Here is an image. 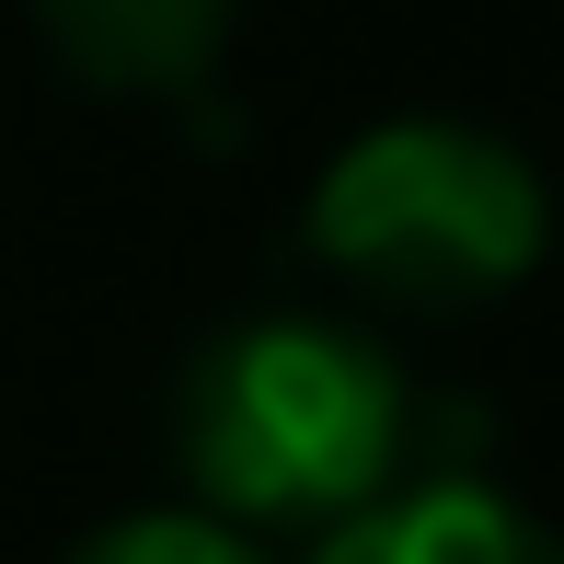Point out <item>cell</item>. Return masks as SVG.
I'll return each mask as SVG.
<instances>
[{
    "label": "cell",
    "mask_w": 564,
    "mask_h": 564,
    "mask_svg": "<svg viewBox=\"0 0 564 564\" xmlns=\"http://www.w3.org/2000/svg\"><path fill=\"white\" fill-rule=\"evenodd\" d=\"M242 0H35V35L93 93H208Z\"/></svg>",
    "instance_id": "3"
},
{
    "label": "cell",
    "mask_w": 564,
    "mask_h": 564,
    "mask_svg": "<svg viewBox=\"0 0 564 564\" xmlns=\"http://www.w3.org/2000/svg\"><path fill=\"white\" fill-rule=\"evenodd\" d=\"M542 173L519 139L460 116H380L312 173L300 242L369 300L403 312H473L542 265Z\"/></svg>",
    "instance_id": "2"
},
{
    "label": "cell",
    "mask_w": 564,
    "mask_h": 564,
    "mask_svg": "<svg viewBox=\"0 0 564 564\" xmlns=\"http://www.w3.org/2000/svg\"><path fill=\"white\" fill-rule=\"evenodd\" d=\"M312 564H553V553L496 484H415V496L346 507Z\"/></svg>",
    "instance_id": "4"
},
{
    "label": "cell",
    "mask_w": 564,
    "mask_h": 564,
    "mask_svg": "<svg viewBox=\"0 0 564 564\" xmlns=\"http://www.w3.org/2000/svg\"><path fill=\"white\" fill-rule=\"evenodd\" d=\"M69 564H265V553H253L230 519H208V507H150V519L93 530Z\"/></svg>",
    "instance_id": "5"
},
{
    "label": "cell",
    "mask_w": 564,
    "mask_h": 564,
    "mask_svg": "<svg viewBox=\"0 0 564 564\" xmlns=\"http://www.w3.org/2000/svg\"><path fill=\"white\" fill-rule=\"evenodd\" d=\"M173 449H185L208 519H346L392 484L403 460V369L346 323L265 312L196 346L185 403H173Z\"/></svg>",
    "instance_id": "1"
}]
</instances>
